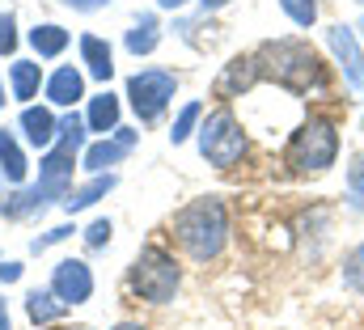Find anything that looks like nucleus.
Segmentation results:
<instances>
[{
    "label": "nucleus",
    "mask_w": 364,
    "mask_h": 330,
    "mask_svg": "<svg viewBox=\"0 0 364 330\" xmlns=\"http://www.w3.org/2000/svg\"><path fill=\"white\" fill-rule=\"evenodd\" d=\"M64 309H68V305H64L55 292H38V288H34V292L26 297V314H30V322H34V326H47V322H55Z\"/></svg>",
    "instance_id": "nucleus-20"
},
{
    "label": "nucleus",
    "mask_w": 364,
    "mask_h": 330,
    "mask_svg": "<svg viewBox=\"0 0 364 330\" xmlns=\"http://www.w3.org/2000/svg\"><path fill=\"white\" fill-rule=\"evenodd\" d=\"M279 9H284L296 26H314V21H318V0H279Z\"/></svg>",
    "instance_id": "nucleus-26"
},
{
    "label": "nucleus",
    "mask_w": 364,
    "mask_h": 330,
    "mask_svg": "<svg viewBox=\"0 0 364 330\" xmlns=\"http://www.w3.org/2000/svg\"><path fill=\"white\" fill-rule=\"evenodd\" d=\"M114 330H144V326H136V322H123V326H114Z\"/></svg>",
    "instance_id": "nucleus-36"
},
{
    "label": "nucleus",
    "mask_w": 364,
    "mask_h": 330,
    "mask_svg": "<svg viewBox=\"0 0 364 330\" xmlns=\"http://www.w3.org/2000/svg\"><path fill=\"white\" fill-rule=\"evenodd\" d=\"M360 34H364V21H360Z\"/></svg>",
    "instance_id": "nucleus-38"
},
{
    "label": "nucleus",
    "mask_w": 364,
    "mask_h": 330,
    "mask_svg": "<svg viewBox=\"0 0 364 330\" xmlns=\"http://www.w3.org/2000/svg\"><path fill=\"white\" fill-rule=\"evenodd\" d=\"M9 85H13V97H17V102H30V97H38L43 68H38L34 60H13V64H9Z\"/></svg>",
    "instance_id": "nucleus-13"
},
{
    "label": "nucleus",
    "mask_w": 364,
    "mask_h": 330,
    "mask_svg": "<svg viewBox=\"0 0 364 330\" xmlns=\"http://www.w3.org/2000/svg\"><path fill=\"white\" fill-rule=\"evenodd\" d=\"M73 233H77L73 225H60V229H51V233H43V238H34V242H30V250H34V254H43L47 246H55V242H64V238H73Z\"/></svg>",
    "instance_id": "nucleus-28"
},
{
    "label": "nucleus",
    "mask_w": 364,
    "mask_h": 330,
    "mask_svg": "<svg viewBox=\"0 0 364 330\" xmlns=\"http://www.w3.org/2000/svg\"><path fill=\"white\" fill-rule=\"evenodd\" d=\"M259 85V64H255V55H237V60H229L225 64V73L216 77V85H212V93L216 97H242V93H250Z\"/></svg>",
    "instance_id": "nucleus-9"
},
{
    "label": "nucleus",
    "mask_w": 364,
    "mask_h": 330,
    "mask_svg": "<svg viewBox=\"0 0 364 330\" xmlns=\"http://www.w3.org/2000/svg\"><path fill=\"white\" fill-rule=\"evenodd\" d=\"M284 161L292 165V174H301V178H309V174H314V178L326 174L331 165L339 161V127H335L331 119H322V115L305 119V123L292 132Z\"/></svg>",
    "instance_id": "nucleus-3"
},
{
    "label": "nucleus",
    "mask_w": 364,
    "mask_h": 330,
    "mask_svg": "<svg viewBox=\"0 0 364 330\" xmlns=\"http://www.w3.org/2000/svg\"><path fill=\"white\" fill-rule=\"evenodd\" d=\"M199 119H203V106H199V102H186V106L178 110V119H174V127H170V140H174V144L191 140L195 127H199Z\"/></svg>",
    "instance_id": "nucleus-22"
},
{
    "label": "nucleus",
    "mask_w": 364,
    "mask_h": 330,
    "mask_svg": "<svg viewBox=\"0 0 364 330\" xmlns=\"http://www.w3.org/2000/svg\"><path fill=\"white\" fill-rule=\"evenodd\" d=\"M0 208H4V216H9V220H21V216H30V212H43V208H47V199H43V191H38V186H26V191L9 195Z\"/></svg>",
    "instance_id": "nucleus-21"
},
{
    "label": "nucleus",
    "mask_w": 364,
    "mask_h": 330,
    "mask_svg": "<svg viewBox=\"0 0 364 330\" xmlns=\"http://www.w3.org/2000/svg\"><path fill=\"white\" fill-rule=\"evenodd\" d=\"M51 292H55L64 305H85L93 297L90 262H81V258H60L55 271H51Z\"/></svg>",
    "instance_id": "nucleus-8"
},
{
    "label": "nucleus",
    "mask_w": 364,
    "mask_h": 330,
    "mask_svg": "<svg viewBox=\"0 0 364 330\" xmlns=\"http://www.w3.org/2000/svg\"><path fill=\"white\" fill-rule=\"evenodd\" d=\"M17 51V21L13 13H0V55H13Z\"/></svg>",
    "instance_id": "nucleus-27"
},
{
    "label": "nucleus",
    "mask_w": 364,
    "mask_h": 330,
    "mask_svg": "<svg viewBox=\"0 0 364 330\" xmlns=\"http://www.w3.org/2000/svg\"><path fill=\"white\" fill-rule=\"evenodd\" d=\"M26 153H21V144L13 140V132L9 127H0V174L9 178V182H26Z\"/></svg>",
    "instance_id": "nucleus-18"
},
{
    "label": "nucleus",
    "mask_w": 364,
    "mask_h": 330,
    "mask_svg": "<svg viewBox=\"0 0 364 330\" xmlns=\"http://www.w3.org/2000/svg\"><path fill=\"white\" fill-rule=\"evenodd\" d=\"M21 132L34 149H51L55 136H60V119L47 110V106H26L21 110Z\"/></svg>",
    "instance_id": "nucleus-10"
},
{
    "label": "nucleus",
    "mask_w": 364,
    "mask_h": 330,
    "mask_svg": "<svg viewBox=\"0 0 364 330\" xmlns=\"http://www.w3.org/2000/svg\"><path fill=\"white\" fill-rule=\"evenodd\" d=\"M0 106H4V89H0Z\"/></svg>",
    "instance_id": "nucleus-37"
},
{
    "label": "nucleus",
    "mask_w": 364,
    "mask_h": 330,
    "mask_svg": "<svg viewBox=\"0 0 364 330\" xmlns=\"http://www.w3.org/2000/svg\"><path fill=\"white\" fill-rule=\"evenodd\" d=\"M157 4H161V9H182L186 0H157Z\"/></svg>",
    "instance_id": "nucleus-34"
},
{
    "label": "nucleus",
    "mask_w": 364,
    "mask_h": 330,
    "mask_svg": "<svg viewBox=\"0 0 364 330\" xmlns=\"http://www.w3.org/2000/svg\"><path fill=\"white\" fill-rule=\"evenodd\" d=\"M174 93H178V77L174 73H161V68H144V73H136L127 81V102L140 115V123L161 119V110L174 102Z\"/></svg>",
    "instance_id": "nucleus-6"
},
{
    "label": "nucleus",
    "mask_w": 364,
    "mask_h": 330,
    "mask_svg": "<svg viewBox=\"0 0 364 330\" xmlns=\"http://www.w3.org/2000/svg\"><path fill=\"white\" fill-rule=\"evenodd\" d=\"M360 127H364V123H360Z\"/></svg>",
    "instance_id": "nucleus-40"
},
{
    "label": "nucleus",
    "mask_w": 364,
    "mask_h": 330,
    "mask_svg": "<svg viewBox=\"0 0 364 330\" xmlns=\"http://www.w3.org/2000/svg\"><path fill=\"white\" fill-rule=\"evenodd\" d=\"M85 242H90L93 250L106 246V242H110V220H93L90 229H85Z\"/></svg>",
    "instance_id": "nucleus-29"
},
{
    "label": "nucleus",
    "mask_w": 364,
    "mask_h": 330,
    "mask_svg": "<svg viewBox=\"0 0 364 330\" xmlns=\"http://www.w3.org/2000/svg\"><path fill=\"white\" fill-rule=\"evenodd\" d=\"M343 284H348L352 292H360V297H364V242L343 254Z\"/></svg>",
    "instance_id": "nucleus-23"
},
{
    "label": "nucleus",
    "mask_w": 364,
    "mask_h": 330,
    "mask_svg": "<svg viewBox=\"0 0 364 330\" xmlns=\"http://www.w3.org/2000/svg\"><path fill=\"white\" fill-rule=\"evenodd\" d=\"M360 4H364V0H360Z\"/></svg>",
    "instance_id": "nucleus-39"
},
{
    "label": "nucleus",
    "mask_w": 364,
    "mask_h": 330,
    "mask_svg": "<svg viewBox=\"0 0 364 330\" xmlns=\"http://www.w3.org/2000/svg\"><path fill=\"white\" fill-rule=\"evenodd\" d=\"M255 64H259V81H272L296 97H309V93H326L331 89V73L322 64V55L301 43V38H272L255 51Z\"/></svg>",
    "instance_id": "nucleus-1"
},
{
    "label": "nucleus",
    "mask_w": 364,
    "mask_h": 330,
    "mask_svg": "<svg viewBox=\"0 0 364 330\" xmlns=\"http://www.w3.org/2000/svg\"><path fill=\"white\" fill-rule=\"evenodd\" d=\"M174 242H178L195 262H212L225 242H229V212L216 195L191 199L186 208L174 212Z\"/></svg>",
    "instance_id": "nucleus-2"
},
{
    "label": "nucleus",
    "mask_w": 364,
    "mask_h": 330,
    "mask_svg": "<svg viewBox=\"0 0 364 330\" xmlns=\"http://www.w3.org/2000/svg\"><path fill=\"white\" fill-rule=\"evenodd\" d=\"M64 149H73V153H81V144H85V123L77 119V115H64L60 119V136H55Z\"/></svg>",
    "instance_id": "nucleus-24"
},
{
    "label": "nucleus",
    "mask_w": 364,
    "mask_h": 330,
    "mask_svg": "<svg viewBox=\"0 0 364 330\" xmlns=\"http://www.w3.org/2000/svg\"><path fill=\"white\" fill-rule=\"evenodd\" d=\"M114 132H119V136H114V140H119V144H127V149H132V144H136V132H132V127H114Z\"/></svg>",
    "instance_id": "nucleus-32"
},
{
    "label": "nucleus",
    "mask_w": 364,
    "mask_h": 330,
    "mask_svg": "<svg viewBox=\"0 0 364 330\" xmlns=\"http://www.w3.org/2000/svg\"><path fill=\"white\" fill-rule=\"evenodd\" d=\"M81 60H85V73H90L93 81H110L114 77V51H110L106 38L85 34L81 38Z\"/></svg>",
    "instance_id": "nucleus-12"
},
{
    "label": "nucleus",
    "mask_w": 364,
    "mask_h": 330,
    "mask_svg": "<svg viewBox=\"0 0 364 330\" xmlns=\"http://www.w3.org/2000/svg\"><path fill=\"white\" fill-rule=\"evenodd\" d=\"M30 47L38 51V60H55V55H64V47H68V30L55 26V21H43V26L30 30Z\"/></svg>",
    "instance_id": "nucleus-15"
},
{
    "label": "nucleus",
    "mask_w": 364,
    "mask_h": 330,
    "mask_svg": "<svg viewBox=\"0 0 364 330\" xmlns=\"http://www.w3.org/2000/svg\"><path fill=\"white\" fill-rule=\"evenodd\" d=\"M0 330H13V326H9V314H4V309H0Z\"/></svg>",
    "instance_id": "nucleus-35"
},
{
    "label": "nucleus",
    "mask_w": 364,
    "mask_h": 330,
    "mask_svg": "<svg viewBox=\"0 0 364 330\" xmlns=\"http://www.w3.org/2000/svg\"><path fill=\"white\" fill-rule=\"evenodd\" d=\"M21 280V262H0V284H13Z\"/></svg>",
    "instance_id": "nucleus-31"
},
{
    "label": "nucleus",
    "mask_w": 364,
    "mask_h": 330,
    "mask_svg": "<svg viewBox=\"0 0 364 330\" xmlns=\"http://www.w3.org/2000/svg\"><path fill=\"white\" fill-rule=\"evenodd\" d=\"M60 4H68V9H77V13H97V9H106L110 0H60Z\"/></svg>",
    "instance_id": "nucleus-30"
},
{
    "label": "nucleus",
    "mask_w": 364,
    "mask_h": 330,
    "mask_svg": "<svg viewBox=\"0 0 364 330\" xmlns=\"http://www.w3.org/2000/svg\"><path fill=\"white\" fill-rule=\"evenodd\" d=\"M178 284H182V267L174 262V254L161 246H144L127 267V288L149 305H170Z\"/></svg>",
    "instance_id": "nucleus-4"
},
{
    "label": "nucleus",
    "mask_w": 364,
    "mask_h": 330,
    "mask_svg": "<svg viewBox=\"0 0 364 330\" xmlns=\"http://www.w3.org/2000/svg\"><path fill=\"white\" fill-rule=\"evenodd\" d=\"M348 195H352V203L364 212V153H356L348 161Z\"/></svg>",
    "instance_id": "nucleus-25"
},
{
    "label": "nucleus",
    "mask_w": 364,
    "mask_h": 330,
    "mask_svg": "<svg viewBox=\"0 0 364 330\" xmlns=\"http://www.w3.org/2000/svg\"><path fill=\"white\" fill-rule=\"evenodd\" d=\"M81 97H85V77L73 64H64L47 77V102L51 106H77Z\"/></svg>",
    "instance_id": "nucleus-11"
},
{
    "label": "nucleus",
    "mask_w": 364,
    "mask_h": 330,
    "mask_svg": "<svg viewBox=\"0 0 364 330\" xmlns=\"http://www.w3.org/2000/svg\"><path fill=\"white\" fill-rule=\"evenodd\" d=\"M199 4H203V9H225L229 0H199Z\"/></svg>",
    "instance_id": "nucleus-33"
},
{
    "label": "nucleus",
    "mask_w": 364,
    "mask_h": 330,
    "mask_svg": "<svg viewBox=\"0 0 364 330\" xmlns=\"http://www.w3.org/2000/svg\"><path fill=\"white\" fill-rule=\"evenodd\" d=\"M123 43H127L132 55H153V47L161 43V26H157V17H153V13H140Z\"/></svg>",
    "instance_id": "nucleus-14"
},
{
    "label": "nucleus",
    "mask_w": 364,
    "mask_h": 330,
    "mask_svg": "<svg viewBox=\"0 0 364 330\" xmlns=\"http://www.w3.org/2000/svg\"><path fill=\"white\" fill-rule=\"evenodd\" d=\"M123 157H127V144H119V140H97V144L85 149L81 165H85L90 174H110V165H119Z\"/></svg>",
    "instance_id": "nucleus-16"
},
{
    "label": "nucleus",
    "mask_w": 364,
    "mask_h": 330,
    "mask_svg": "<svg viewBox=\"0 0 364 330\" xmlns=\"http://www.w3.org/2000/svg\"><path fill=\"white\" fill-rule=\"evenodd\" d=\"M85 127L90 132H114L119 127V97L106 89L90 102V115H85Z\"/></svg>",
    "instance_id": "nucleus-19"
},
{
    "label": "nucleus",
    "mask_w": 364,
    "mask_h": 330,
    "mask_svg": "<svg viewBox=\"0 0 364 330\" xmlns=\"http://www.w3.org/2000/svg\"><path fill=\"white\" fill-rule=\"evenodd\" d=\"M326 47H331V55H335V64H339V73H343V81L352 85L356 93H364V51H360V38H356V30L352 26H331L326 30Z\"/></svg>",
    "instance_id": "nucleus-7"
},
{
    "label": "nucleus",
    "mask_w": 364,
    "mask_h": 330,
    "mask_svg": "<svg viewBox=\"0 0 364 330\" xmlns=\"http://www.w3.org/2000/svg\"><path fill=\"white\" fill-rule=\"evenodd\" d=\"M250 140H246V127L229 115V110H212L203 123H199V157L216 169H229L246 157Z\"/></svg>",
    "instance_id": "nucleus-5"
},
{
    "label": "nucleus",
    "mask_w": 364,
    "mask_h": 330,
    "mask_svg": "<svg viewBox=\"0 0 364 330\" xmlns=\"http://www.w3.org/2000/svg\"><path fill=\"white\" fill-rule=\"evenodd\" d=\"M106 191H114V174H93V182L77 186V191L64 199V208H68V212H85L97 199H106Z\"/></svg>",
    "instance_id": "nucleus-17"
}]
</instances>
